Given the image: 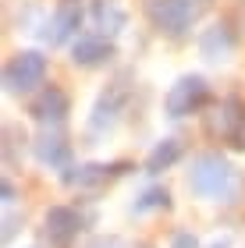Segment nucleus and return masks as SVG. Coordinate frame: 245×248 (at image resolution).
I'll use <instances>...</instances> for the list:
<instances>
[{
	"label": "nucleus",
	"mask_w": 245,
	"mask_h": 248,
	"mask_svg": "<svg viewBox=\"0 0 245 248\" xmlns=\"http://www.w3.org/2000/svg\"><path fill=\"white\" fill-rule=\"evenodd\" d=\"M64 181L68 185H96V181H103V167H79V174H68Z\"/></svg>",
	"instance_id": "13"
},
{
	"label": "nucleus",
	"mask_w": 245,
	"mask_h": 248,
	"mask_svg": "<svg viewBox=\"0 0 245 248\" xmlns=\"http://www.w3.org/2000/svg\"><path fill=\"white\" fill-rule=\"evenodd\" d=\"M217 248H220V245H217Z\"/></svg>",
	"instance_id": "19"
},
{
	"label": "nucleus",
	"mask_w": 245,
	"mask_h": 248,
	"mask_svg": "<svg viewBox=\"0 0 245 248\" xmlns=\"http://www.w3.org/2000/svg\"><path fill=\"white\" fill-rule=\"evenodd\" d=\"M167 202H171V195H167V191H146V199L139 202V209H149V206H167Z\"/></svg>",
	"instance_id": "14"
},
{
	"label": "nucleus",
	"mask_w": 245,
	"mask_h": 248,
	"mask_svg": "<svg viewBox=\"0 0 245 248\" xmlns=\"http://www.w3.org/2000/svg\"><path fill=\"white\" fill-rule=\"evenodd\" d=\"M36 156H39V163H47V167H61L68 160V145H64L61 135H43L36 142Z\"/></svg>",
	"instance_id": "11"
},
{
	"label": "nucleus",
	"mask_w": 245,
	"mask_h": 248,
	"mask_svg": "<svg viewBox=\"0 0 245 248\" xmlns=\"http://www.w3.org/2000/svg\"><path fill=\"white\" fill-rule=\"evenodd\" d=\"M75 64L82 67H93V64H103L110 53H114V46H110L107 39H96V36H82L79 43H75Z\"/></svg>",
	"instance_id": "9"
},
{
	"label": "nucleus",
	"mask_w": 245,
	"mask_h": 248,
	"mask_svg": "<svg viewBox=\"0 0 245 248\" xmlns=\"http://www.w3.org/2000/svg\"><path fill=\"white\" fill-rule=\"evenodd\" d=\"M4 202H15V185L4 181Z\"/></svg>",
	"instance_id": "18"
},
{
	"label": "nucleus",
	"mask_w": 245,
	"mask_h": 248,
	"mask_svg": "<svg viewBox=\"0 0 245 248\" xmlns=\"http://www.w3.org/2000/svg\"><path fill=\"white\" fill-rule=\"evenodd\" d=\"M188 188L199 199H228V195H235V170H231V163L224 156L203 153V156H196L192 170H188Z\"/></svg>",
	"instance_id": "1"
},
{
	"label": "nucleus",
	"mask_w": 245,
	"mask_h": 248,
	"mask_svg": "<svg viewBox=\"0 0 245 248\" xmlns=\"http://www.w3.org/2000/svg\"><path fill=\"white\" fill-rule=\"evenodd\" d=\"M171 248H199V241H196L188 231H178L174 238H171Z\"/></svg>",
	"instance_id": "15"
},
{
	"label": "nucleus",
	"mask_w": 245,
	"mask_h": 248,
	"mask_svg": "<svg viewBox=\"0 0 245 248\" xmlns=\"http://www.w3.org/2000/svg\"><path fill=\"white\" fill-rule=\"evenodd\" d=\"M199 15L196 0H149V18L153 25L167 36H181V32L192 25V18Z\"/></svg>",
	"instance_id": "3"
},
{
	"label": "nucleus",
	"mask_w": 245,
	"mask_h": 248,
	"mask_svg": "<svg viewBox=\"0 0 245 248\" xmlns=\"http://www.w3.org/2000/svg\"><path fill=\"white\" fill-rule=\"evenodd\" d=\"M15 231H18V217H7V220H4V241L15 238Z\"/></svg>",
	"instance_id": "16"
},
{
	"label": "nucleus",
	"mask_w": 245,
	"mask_h": 248,
	"mask_svg": "<svg viewBox=\"0 0 245 248\" xmlns=\"http://www.w3.org/2000/svg\"><path fill=\"white\" fill-rule=\"evenodd\" d=\"M43 75H47V57L36 50H25L18 57H11L4 67V85L11 93H32L36 85H43Z\"/></svg>",
	"instance_id": "2"
},
{
	"label": "nucleus",
	"mask_w": 245,
	"mask_h": 248,
	"mask_svg": "<svg viewBox=\"0 0 245 248\" xmlns=\"http://www.w3.org/2000/svg\"><path fill=\"white\" fill-rule=\"evenodd\" d=\"M47 234L57 248H68V241L79 234V213L68 206H53L47 213Z\"/></svg>",
	"instance_id": "5"
},
{
	"label": "nucleus",
	"mask_w": 245,
	"mask_h": 248,
	"mask_svg": "<svg viewBox=\"0 0 245 248\" xmlns=\"http://www.w3.org/2000/svg\"><path fill=\"white\" fill-rule=\"evenodd\" d=\"M32 114H36V121H61L64 114H68V96L61 93V89H47L39 99H36V107H32Z\"/></svg>",
	"instance_id": "10"
},
{
	"label": "nucleus",
	"mask_w": 245,
	"mask_h": 248,
	"mask_svg": "<svg viewBox=\"0 0 245 248\" xmlns=\"http://www.w3.org/2000/svg\"><path fill=\"white\" fill-rule=\"evenodd\" d=\"M231 50H235V39H231L228 25H213V29H206V36L199 39V53H203L206 61H224Z\"/></svg>",
	"instance_id": "8"
},
{
	"label": "nucleus",
	"mask_w": 245,
	"mask_h": 248,
	"mask_svg": "<svg viewBox=\"0 0 245 248\" xmlns=\"http://www.w3.org/2000/svg\"><path fill=\"white\" fill-rule=\"evenodd\" d=\"M93 248H125V245H121L117 238H107V241H96Z\"/></svg>",
	"instance_id": "17"
},
{
	"label": "nucleus",
	"mask_w": 245,
	"mask_h": 248,
	"mask_svg": "<svg viewBox=\"0 0 245 248\" xmlns=\"http://www.w3.org/2000/svg\"><path fill=\"white\" fill-rule=\"evenodd\" d=\"M178 156H181V145H178L174 139H163L157 149L149 153V160H146V170L149 174H160V170H167V167H171Z\"/></svg>",
	"instance_id": "12"
},
{
	"label": "nucleus",
	"mask_w": 245,
	"mask_h": 248,
	"mask_svg": "<svg viewBox=\"0 0 245 248\" xmlns=\"http://www.w3.org/2000/svg\"><path fill=\"white\" fill-rule=\"evenodd\" d=\"M79 21H82V11H79V4H61L57 7V15L50 18V25H47V32H43V39L50 43V46H57V43H64L71 36L75 29H79Z\"/></svg>",
	"instance_id": "6"
},
{
	"label": "nucleus",
	"mask_w": 245,
	"mask_h": 248,
	"mask_svg": "<svg viewBox=\"0 0 245 248\" xmlns=\"http://www.w3.org/2000/svg\"><path fill=\"white\" fill-rule=\"evenodd\" d=\"M203 99H206V82L199 75H188L167 93V114L185 117V114H192L196 107H203Z\"/></svg>",
	"instance_id": "4"
},
{
	"label": "nucleus",
	"mask_w": 245,
	"mask_h": 248,
	"mask_svg": "<svg viewBox=\"0 0 245 248\" xmlns=\"http://www.w3.org/2000/svg\"><path fill=\"white\" fill-rule=\"evenodd\" d=\"M217 128L228 135V142L235 145V149H245V114H242V103H238V99H228V103H224Z\"/></svg>",
	"instance_id": "7"
}]
</instances>
